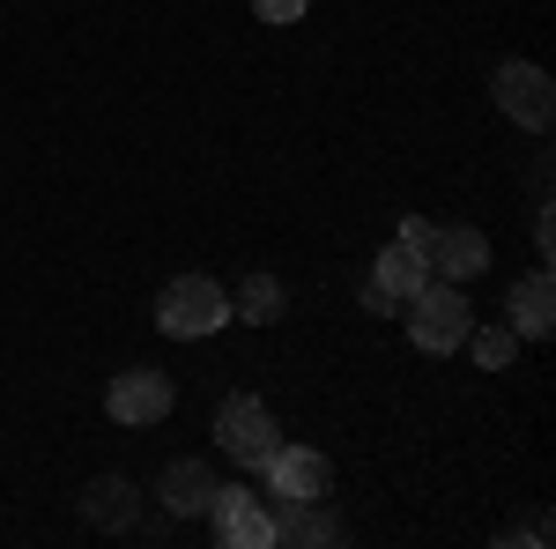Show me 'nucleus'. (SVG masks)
<instances>
[{"label":"nucleus","mask_w":556,"mask_h":549,"mask_svg":"<svg viewBox=\"0 0 556 549\" xmlns=\"http://www.w3.org/2000/svg\"><path fill=\"white\" fill-rule=\"evenodd\" d=\"M134 512H141V498H134L127 475H97L83 490V520L89 527H134Z\"/></svg>","instance_id":"nucleus-13"},{"label":"nucleus","mask_w":556,"mask_h":549,"mask_svg":"<svg viewBox=\"0 0 556 549\" xmlns=\"http://www.w3.org/2000/svg\"><path fill=\"white\" fill-rule=\"evenodd\" d=\"M460 349H475V364H482V372H505V364H513V349H519V335H513V327H468Z\"/></svg>","instance_id":"nucleus-15"},{"label":"nucleus","mask_w":556,"mask_h":549,"mask_svg":"<svg viewBox=\"0 0 556 549\" xmlns=\"http://www.w3.org/2000/svg\"><path fill=\"white\" fill-rule=\"evenodd\" d=\"M156 498H164V512H208L215 467L208 461H172L164 475H156Z\"/></svg>","instance_id":"nucleus-11"},{"label":"nucleus","mask_w":556,"mask_h":549,"mask_svg":"<svg viewBox=\"0 0 556 549\" xmlns=\"http://www.w3.org/2000/svg\"><path fill=\"white\" fill-rule=\"evenodd\" d=\"M156 327L172 341H201L215 327H230V290L215 275H172L164 297H156Z\"/></svg>","instance_id":"nucleus-1"},{"label":"nucleus","mask_w":556,"mask_h":549,"mask_svg":"<svg viewBox=\"0 0 556 549\" xmlns=\"http://www.w3.org/2000/svg\"><path fill=\"white\" fill-rule=\"evenodd\" d=\"M424 260H430V275H438V283H460V290H468L475 275L490 267V238H482L475 223H445V230H430Z\"/></svg>","instance_id":"nucleus-8"},{"label":"nucleus","mask_w":556,"mask_h":549,"mask_svg":"<svg viewBox=\"0 0 556 549\" xmlns=\"http://www.w3.org/2000/svg\"><path fill=\"white\" fill-rule=\"evenodd\" d=\"M275 542H342V520L327 512V498H304V506H275Z\"/></svg>","instance_id":"nucleus-12"},{"label":"nucleus","mask_w":556,"mask_h":549,"mask_svg":"<svg viewBox=\"0 0 556 549\" xmlns=\"http://www.w3.org/2000/svg\"><path fill=\"white\" fill-rule=\"evenodd\" d=\"M282 304H290V290H282L275 275H245V290L230 297V320H253V327H275V320H282Z\"/></svg>","instance_id":"nucleus-14"},{"label":"nucleus","mask_w":556,"mask_h":549,"mask_svg":"<svg viewBox=\"0 0 556 549\" xmlns=\"http://www.w3.org/2000/svg\"><path fill=\"white\" fill-rule=\"evenodd\" d=\"M505 320H513V335H519V341H549V335H556V290H549V267L519 275L513 290H505Z\"/></svg>","instance_id":"nucleus-9"},{"label":"nucleus","mask_w":556,"mask_h":549,"mask_svg":"<svg viewBox=\"0 0 556 549\" xmlns=\"http://www.w3.org/2000/svg\"><path fill=\"white\" fill-rule=\"evenodd\" d=\"M424 283H430V260L416 253L408 238H393V246H386V253L371 260V290H386L393 304H408V297L424 290Z\"/></svg>","instance_id":"nucleus-10"},{"label":"nucleus","mask_w":556,"mask_h":549,"mask_svg":"<svg viewBox=\"0 0 556 549\" xmlns=\"http://www.w3.org/2000/svg\"><path fill=\"white\" fill-rule=\"evenodd\" d=\"M178 401L172 372H149V364H134V372H119L112 379V394H104V416L112 423H164Z\"/></svg>","instance_id":"nucleus-7"},{"label":"nucleus","mask_w":556,"mask_h":549,"mask_svg":"<svg viewBox=\"0 0 556 549\" xmlns=\"http://www.w3.org/2000/svg\"><path fill=\"white\" fill-rule=\"evenodd\" d=\"M468 327H475V312H468V297H460V283H438L430 275L424 290L408 297V341L424 357H453L468 341Z\"/></svg>","instance_id":"nucleus-2"},{"label":"nucleus","mask_w":556,"mask_h":549,"mask_svg":"<svg viewBox=\"0 0 556 549\" xmlns=\"http://www.w3.org/2000/svg\"><path fill=\"white\" fill-rule=\"evenodd\" d=\"M430 230H438V223H424V215H408V223H401V230H393V238H408V246H416V253H424V246H430Z\"/></svg>","instance_id":"nucleus-17"},{"label":"nucleus","mask_w":556,"mask_h":549,"mask_svg":"<svg viewBox=\"0 0 556 549\" xmlns=\"http://www.w3.org/2000/svg\"><path fill=\"white\" fill-rule=\"evenodd\" d=\"M490 97H497V112H505L513 127L549 134V120H556V83L534 67V60H505V67H497V83H490Z\"/></svg>","instance_id":"nucleus-4"},{"label":"nucleus","mask_w":556,"mask_h":549,"mask_svg":"<svg viewBox=\"0 0 556 549\" xmlns=\"http://www.w3.org/2000/svg\"><path fill=\"white\" fill-rule=\"evenodd\" d=\"M304 8H312V0H253V15L275 23V30H282V23H304Z\"/></svg>","instance_id":"nucleus-16"},{"label":"nucleus","mask_w":556,"mask_h":549,"mask_svg":"<svg viewBox=\"0 0 556 549\" xmlns=\"http://www.w3.org/2000/svg\"><path fill=\"white\" fill-rule=\"evenodd\" d=\"M260 475H267V498H275V506H304V498H327V483H334L327 453H312V446H275V453L260 461Z\"/></svg>","instance_id":"nucleus-6"},{"label":"nucleus","mask_w":556,"mask_h":549,"mask_svg":"<svg viewBox=\"0 0 556 549\" xmlns=\"http://www.w3.org/2000/svg\"><path fill=\"white\" fill-rule=\"evenodd\" d=\"M215 446L230 453L238 467H260L275 446H282V431H275V409L260 401V394H230L223 409H215Z\"/></svg>","instance_id":"nucleus-3"},{"label":"nucleus","mask_w":556,"mask_h":549,"mask_svg":"<svg viewBox=\"0 0 556 549\" xmlns=\"http://www.w3.org/2000/svg\"><path fill=\"white\" fill-rule=\"evenodd\" d=\"M208 527H215V542H223V549H275V512L260 506L253 490H238V483H215Z\"/></svg>","instance_id":"nucleus-5"}]
</instances>
